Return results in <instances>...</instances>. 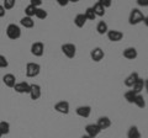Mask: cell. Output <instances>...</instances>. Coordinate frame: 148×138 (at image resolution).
<instances>
[{
  "label": "cell",
  "instance_id": "cell-34",
  "mask_svg": "<svg viewBox=\"0 0 148 138\" xmlns=\"http://www.w3.org/2000/svg\"><path fill=\"white\" fill-rule=\"evenodd\" d=\"M56 1H57V4H58L59 6H67L68 4H69L68 0H56Z\"/></svg>",
  "mask_w": 148,
  "mask_h": 138
},
{
  "label": "cell",
  "instance_id": "cell-33",
  "mask_svg": "<svg viewBox=\"0 0 148 138\" xmlns=\"http://www.w3.org/2000/svg\"><path fill=\"white\" fill-rule=\"evenodd\" d=\"M138 6H142V8H147L148 6V0H136Z\"/></svg>",
  "mask_w": 148,
  "mask_h": 138
},
{
  "label": "cell",
  "instance_id": "cell-36",
  "mask_svg": "<svg viewBox=\"0 0 148 138\" xmlns=\"http://www.w3.org/2000/svg\"><path fill=\"white\" fill-rule=\"evenodd\" d=\"M68 1H69V3H79L80 0H68Z\"/></svg>",
  "mask_w": 148,
  "mask_h": 138
},
{
  "label": "cell",
  "instance_id": "cell-25",
  "mask_svg": "<svg viewBox=\"0 0 148 138\" xmlns=\"http://www.w3.org/2000/svg\"><path fill=\"white\" fill-rule=\"evenodd\" d=\"M35 16L37 17V19H40V20H45L46 17L48 16V12L46 11L45 9H42V8H37V9H36Z\"/></svg>",
  "mask_w": 148,
  "mask_h": 138
},
{
  "label": "cell",
  "instance_id": "cell-2",
  "mask_svg": "<svg viewBox=\"0 0 148 138\" xmlns=\"http://www.w3.org/2000/svg\"><path fill=\"white\" fill-rule=\"evenodd\" d=\"M6 36H8V38H10L12 41L18 40L21 37V29H20V26L16 25V24L8 25V27H6Z\"/></svg>",
  "mask_w": 148,
  "mask_h": 138
},
{
  "label": "cell",
  "instance_id": "cell-19",
  "mask_svg": "<svg viewBox=\"0 0 148 138\" xmlns=\"http://www.w3.org/2000/svg\"><path fill=\"white\" fill-rule=\"evenodd\" d=\"M86 24V19L84 16V14H78L74 17V25H75L78 29H82V27H84Z\"/></svg>",
  "mask_w": 148,
  "mask_h": 138
},
{
  "label": "cell",
  "instance_id": "cell-3",
  "mask_svg": "<svg viewBox=\"0 0 148 138\" xmlns=\"http://www.w3.org/2000/svg\"><path fill=\"white\" fill-rule=\"evenodd\" d=\"M41 72V66L38 63L30 62L26 64V77L27 78H36Z\"/></svg>",
  "mask_w": 148,
  "mask_h": 138
},
{
  "label": "cell",
  "instance_id": "cell-32",
  "mask_svg": "<svg viewBox=\"0 0 148 138\" xmlns=\"http://www.w3.org/2000/svg\"><path fill=\"white\" fill-rule=\"evenodd\" d=\"M30 5L35 6V8H41V5H42V0H30Z\"/></svg>",
  "mask_w": 148,
  "mask_h": 138
},
{
  "label": "cell",
  "instance_id": "cell-7",
  "mask_svg": "<svg viewBox=\"0 0 148 138\" xmlns=\"http://www.w3.org/2000/svg\"><path fill=\"white\" fill-rule=\"evenodd\" d=\"M105 57V52L103 51V48H100V47H95V48H92L90 51V58H91V61H94V62H100V61H103Z\"/></svg>",
  "mask_w": 148,
  "mask_h": 138
},
{
  "label": "cell",
  "instance_id": "cell-31",
  "mask_svg": "<svg viewBox=\"0 0 148 138\" xmlns=\"http://www.w3.org/2000/svg\"><path fill=\"white\" fill-rule=\"evenodd\" d=\"M98 3H100L105 9L106 8H110L111 4H112V0H98Z\"/></svg>",
  "mask_w": 148,
  "mask_h": 138
},
{
  "label": "cell",
  "instance_id": "cell-10",
  "mask_svg": "<svg viewBox=\"0 0 148 138\" xmlns=\"http://www.w3.org/2000/svg\"><path fill=\"white\" fill-rule=\"evenodd\" d=\"M12 89L15 90L17 94H29L30 93V84L27 81H20V83H16Z\"/></svg>",
  "mask_w": 148,
  "mask_h": 138
},
{
  "label": "cell",
  "instance_id": "cell-11",
  "mask_svg": "<svg viewBox=\"0 0 148 138\" xmlns=\"http://www.w3.org/2000/svg\"><path fill=\"white\" fill-rule=\"evenodd\" d=\"M85 132H86L88 136H90V137H92V138H96V136L100 135L101 130L98 127V125H96V123H89V125L85 126Z\"/></svg>",
  "mask_w": 148,
  "mask_h": 138
},
{
  "label": "cell",
  "instance_id": "cell-18",
  "mask_svg": "<svg viewBox=\"0 0 148 138\" xmlns=\"http://www.w3.org/2000/svg\"><path fill=\"white\" fill-rule=\"evenodd\" d=\"M91 9H92V11H94L95 15H96V16H99V17H103V16L105 15V12H106V11H105L106 9H105L103 5H101L100 3H98V1H96L94 5L91 6Z\"/></svg>",
  "mask_w": 148,
  "mask_h": 138
},
{
  "label": "cell",
  "instance_id": "cell-26",
  "mask_svg": "<svg viewBox=\"0 0 148 138\" xmlns=\"http://www.w3.org/2000/svg\"><path fill=\"white\" fill-rule=\"evenodd\" d=\"M136 95H137V94H136L133 90H128V91H126V93H125V100H126L127 102H130V104H133Z\"/></svg>",
  "mask_w": 148,
  "mask_h": 138
},
{
  "label": "cell",
  "instance_id": "cell-13",
  "mask_svg": "<svg viewBox=\"0 0 148 138\" xmlns=\"http://www.w3.org/2000/svg\"><path fill=\"white\" fill-rule=\"evenodd\" d=\"M122 56H123V58L130 59V61H133V59L137 58L138 52H137V49H136L135 47H127V48L123 49Z\"/></svg>",
  "mask_w": 148,
  "mask_h": 138
},
{
  "label": "cell",
  "instance_id": "cell-12",
  "mask_svg": "<svg viewBox=\"0 0 148 138\" xmlns=\"http://www.w3.org/2000/svg\"><path fill=\"white\" fill-rule=\"evenodd\" d=\"M75 113H77L79 117L88 118V117L90 116V113H91V107L89 106V105H83V106L77 107Z\"/></svg>",
  "mask_w": 148,
  "mask_h": 138
},
{
  "label": "cell",
  "instance_id": "cell-15",
  "mask_svg": "<svg viewBox=\"0 0 148 138\" xmlns=\"http://www.w3.org/2000/svg\"><path fill=\"white\" fill-rule=\"evenodd\" d=\"M3 83L5 84V86H8V88H14L16 84V78L14 74H11V73H8V74H5L3 77Z\"/></svg>",
  "mask_w": 148,
  "mask_h": 138
},
{
  "label": "cell",
  "instance_id": "cell-35",
  "mask_svg": "<svg viewBox=\"0 0 148 138\" xmlns=\"http://www.w3.org/2000/svg\"><path fill=\"white\" fill-rule=\"evenodd\" d=\"M5 14H6V10L3 8V5H0V19L5 16Z\"/></svg>",
  "mask_w": 148,
  "mask_h": 138
},
{
  "label": "cell",
  "instance_id": "cell-28",
  "mask_svg": "<svg viewBox=\"0 0 148 138\" xmlns=\"http://www.w3.org/2000/svg\"><path fill=\"white\" fill-rule=\"evenodd\" d=\"M15 4H16V0H4L3 8L5 9V10H11V9H14V6H15Z\"/></svg>",
  "mask_w": 148,
  "mask_h": 138
},
{
  "label": "cell",
  "instance_id": "cell-5",
  "mask_svg": "<svg viewBox=\"0 0 148 138\" xmlns=\"http://www.w3.org/2000/svg\"><path fill=\"white\" fill-rule=\"evenodd\" d=\"M31 53L35 57H42L45 53V44L41 41H36L31 44Z\"/></svg>",
  "mask_w": 148,
  "mask_h": 138
},
{
  "label": "cell",
  "instance_id": "cell-8",
  "mask_svg": "<svg viewBox=\"0 0 148 138\" xmlns=\"http://www.w3.org/2000/svg\"><path fill=\"white\" fill-rule=\"evenodd\" d=\"M30 98L31 100H38L42 95V90H41V86L38 84H30Z\"/></svg>",
  "mask_w": 148,
  "mask_h": 138
},
{
  "label": "cell",
  "instance_id": "cell-29",
  "mask_svg": "<svg viewBox=\"0 0 148 138\" xmlns=\"http://www.w3.org/2000/svg\"><path fill=\"white\" fill-rule=\"evenodd\" d=\"M36 9L35 6H32V5H27L25 8V16H29V17H32V16H35V14H36Z\"/></svg>",
  "mask_w": 148,
  "mask_h": 138
},
{
  "label": "cell",
  "instance_id": "cell-38",
  "mask_svg": "<svg viewBox=\"0 0 148 138\" xmlns=\"http://www.w3.org/2000/svg\"><path fill=\"white\" fill-rule=\"evenodd\" d=\"M3 137V135H1V132H0V138H1Z\"/></svg>",
  "mask_w": 148,
  "mask_h": 138
},
{
  "label": "cell",
  "instance_id": "cell-27",
  "mask_svg": "<svg viewBox=\"0 0 148 138\" xmlns=\"http://www.w3.org/2000/svg\"><path fill=\"white\" fill-rule=\"evenodd\" d=\"M84 16H85V19H86V20H89V21H94V20L96 19V15L94 14V11H92V9H91V8H86V9H85Z\"/></svg>",
  "mask_w": 148,
  "mask_h": 138
},
{
  "label": "cell",
  "instance_id": "cell-22",
  "mask_svg": "<svg viewBox=\"0 0 148 138\" xmlns=\"http://www.w3.org/2000/svg\"><path fill=\"white\" fill-rule=\"evenodd\" d=\"M96 31H98L99 35H106V32L109 31V26L105 21H99L98 25H96Z\"/></svg>",
  "mask_w": 148,
  "mask_h": 138
},
{
  "label": "cell",
  "instance_id": "cell-9",
  "mask_svg": "<svg viewBox=\"0 0 148 138\" xmlns=\"http://www.w3.org/2000/svg\"><path fill=\"white\" fill-rule=\"evenodd\" d=\"M106 35H108V38L111 42H120L123 38V33L119 30H109L106 32Z\"/></svg>",
  "mask_w": 148,
  "mask_h": 138
},
{
  "label": "cell",
  "instance_id": "cell-30",
  "mask_svg": "<svg viewBox=\"0 0 148 138\" xmlns=\"http://www.w3.org/2000/svg\"><path fill=\"white\" fill-rule=\"evenodd\" d=\"M9 67V62H8V59L6 57H4L0 54V69H3V68H8Z\"/></svg>",
  "mask_w": 148,
  "mask_h": 138
},
{
  "label": "cell",
  "instance_id": "cell-20",
  "mask_svg": "<svg viewBox=\"0 0 148 138\" xmlns=\"http://www.w3.org/2000/svg\"><path fill=\"white\" fill-rule=\"evenodd\" d=\"M127 138H142V135L137 126H131L127 131Z\"/></svg>",
  "mask_w": 148,
  "mask_h": 138
},
{
  "label": "cell",
  "instance_id": "cell-4",
  "mask_svg": "<svg viewBox=\"0 0 148 138\" xmlns=\"http://www.w3.org/2000/svg\"><path fill=\"white\" fill-rule=\"evenodd\" d=\"M61 49H62L64 56H66L67 58H69V59L74 58L75 54H77V46L74 43H64V44L61 46Z\"/></svg>",
  "mask_w": 148,
  "mask_h": 138
},
{
  "label": "cell",
  "instance_id": "cell-17",
  "mask_svg": "<svg viewBox=\"0 0 148 138\" xmlns=\"http://www.w3.org/2000/svg\"><path fill=\"white\" fill-rule=\"evenodd\" d=\"M145 88H146V80L142 79V78H138L135 84L132 85V90L135 91L136 94H141V91Z\"/></svg>",
  "mask_w": 148,
  "mask_h": 138
},
{
  "label": "cell",
  "instance_id": "cell-16",
  "mask_svg": "<svg viewBox=\"0 0 148 138\" xmlns=\"http://www.w3.org/2000/svg\"><path fill=\"white\" fill-rule=\"evenodd\" d=\"M140 78V75H138V73L137 72H132L131 74H130L126 79L123 80V84L125 86H127V88H132V85L136 83V80Z\"/></svg>",
  "mask_w": 148,
  "mask_h": 138
},
{
  "label": "cell",
  "instance_id": "cell-1",
  "mask_svg": "<svg viewBox=\"0 0 148 138\" xmlns=\"http://www.w3.org/2000/svg\"><path fill=\"white\" fill-rule=\"evenodd\" d=\"M128 22L130 25H137L141 24V22H145L147 25V16L143 15V12L140 9H132L131 12H130V17H128Z\"/></svg>",
  "mask_w": 148,
  "mask_h": 138
},
{
  "label": "cell",
  "instance_id": "cell-6",
  "mask_svg": "<svg viewBox=\"0 0 148 138\" xmlns=\"http://www.w3.org/2000/svg\"><path fill=\"white\" fill-rule=\"evenodd\" d=\"M54 110L62 115H68L69 110H71V105H69L68 101L62 100V101H58L57 104H54Z\"/></svg>",
  "mask_w": 148,
  "mask_h": 138
},
{
  "label": "cell",
  "instance_id": "cell-24",
  "mask_svg": "<svg viewBox=\"0 0 148 138\" xmlns=\"http://www.w3.org/2000/svg\"><path fill=\"white\" fill-rule=\"evenodd\" d=\"M0 132H1L3 136L9 135L10 133V123L8 121H1L0 122Z\"/></svg>",
  "mask_w": 148,
  "mask_h": 138
},
{
  "label": "cell",
  "instance_id": "cell-23",
  "mask_svg": "<svg viewBox=\"0 0 148 138\" xmlns=\"http://www.w3.org/2000/svg\"><path fill=\"white\" fill-rule=\"evenodd\" d=\"M133 104H135L137 107H140V109H145L146 107V99L143 98V95L137 94L136 98H135V101H133Z\"/></svg>",
  "mask_w": 148,
  "mask_h": 138
},
{
  "label": "cell",
  "instance_id": "cell-21",
  "mask_svg": "<svg viewBox=\"0 0 148 138\" xmlns=\"http://www.w3.org/2000/svg\"><path fill=\"white\" fill-rule=\"evenodd\" d=\"M20 25L25 29H32L35 26V21L32 20V17H29V16H24L22 19L20 20Z\"/></svg>",
  "mask_w": 148,
  "mask_h": 138
},
{
  "label": "cell",
  "instance_id": "cell-37",
  "mask_svg": "<svg viewBox=\"0 0 148 138\" xmlns=\"http://www.w3.org/2000/svg\"><path fill=\"white\" fill-rule=\"evenodd\" d=\"M80 138H92V137H90V136H88V135H85V136H82Z\"/></svg>",
  "mask_w": 148,
  "mask_h": 138
},
{
  "label": "cell",
  "instance_id": "cell-14",
  "mask_svg": "<svg viewBox=\"0 0 148 138\" xmlns=\"http://www.w3.org/2000/svg\"><path fill=\"white\" fill-rule=\"evenodd\" d=\"M96 125H98V127L100 128L101 131L108 130V128L111 126V120L108 116H101V117L98 118V121H96Z\"/></svg>",
  "mask_w": 148,
  "mask_h": 138
}]
</instances>
